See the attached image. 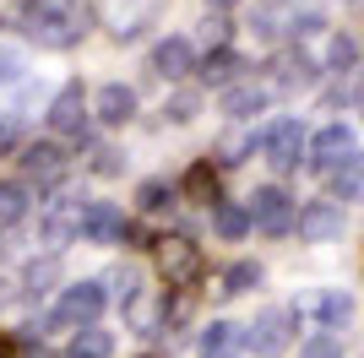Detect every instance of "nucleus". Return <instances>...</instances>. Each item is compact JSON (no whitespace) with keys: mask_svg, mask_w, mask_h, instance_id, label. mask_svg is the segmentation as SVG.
Wrapping results in <instances>:
<instances>
[{"mask_svg":"<svg viewBox=\"0 0 364 358\" xmlns=\"http://www.w3.org/2000/svg\"><path fill=\"white\" fill-rule=\"evenodd\" d=\"M316 11V6H304V0H261V11H256V22L250 28L261 33V38H277V33H299V22Z\"/></svg>","mask_w":364,"mask_h":358,"instance_id":"9","label":"nucleus"},{"mask_svg":"<svg viewBox=\"0 0 364 358\" xmlns=\"http://www.w3.org/2000/svg\"><path fill=\"white\" fill-rule=\"evenodd\" d=\"M104 304H109L104 283H76V288H65L60 310H55V326H92Z\"/></svg>","mask_w":364,"mask_h":358,"instance_id":"6","label":"nucleus"},{"mask_svg":"<svg viewBox=\"0 0 364 358\" xmlns=\"http://www.w3.org/2000/svg\"><path fill=\"white\" fill-rule=\"evenodd\" d=\"M22 174L28 179H60L65 174V152L55 147V141H33V147H22Z\"/></svg>","mask_w":364,"mask_h":358,"instance_id":"15","label":"nucleus"},{"mask_svg":"<svg viewBox=\"0 0 364 358\" xmlns=\"http://www.w3.org/2000/svg\"><path fill=\"white\" fill-rule=\"evenodd\" d=\"M207 6H218V11H223V6H240V0H207Z\"/></svg>","mask_w":364,"mask_h":358,"instance_id":"37","label":"nucleus"},{"mask_svg":"<svg viewBox=\"0 0 364 358\" xmlns=\"http://www.w3.org/2000/svg\"><path fill=\"white\" fill-rule=\"evenodd\" d=\"M28 217V185H0V228H11V223H22Z\"/></svg>","mask_w":364,"mask_h":358,"instance_id":"26","label":"nucleus"},{"mask_svg":"<svg viewBox=\"0 0 364 358\" xmlns=\"http://www.w3.org/2000/svg\"><path fill=\"white\" fill-rule=\"evenodd\" d=\"M316 60L299 55V49H289V55H277V87H310L316 82Z\"/></svg>","mask_w":364,"mask_h":358,"instance_id":"17","label":"nucleus"},{"mask_svg":"<svg viewBox=\"0 0 364 358\" xmlns=\"http://www.w3.org/2000/svg\"><path fill=\"white\" fill-rule=\"evenodd\" d=\"M294 331H299V310L277 304V310H261V315H256V326H250V331H240V342L250 347V353L272 358V353H283V347L294 342Z\"/></svg>","mask_w":364,"mask_h":358,"instance_id":"3","label":"nucleus"},{"mask_svg":"<svg viewBox=\"0 0 364 358\" xmlns=\"http://www.w3.org/2000/svg\"><path fill=\"white\" fill-rule=\"evenodd\" d=\"M240 71H245V60L234 55V49H213V55L201 60V76H207L213 87H234V82H240Z\"/></svg>","mask_w":364,"mask_h":358,"instance_id":"18","label":"nucleus"},{"mask_svg":"<svg viewBox=\"0 0 364 358\" xmlns=\"http://www.w3.org/2000/svg\"><path fill=\"white\" fill-rule=\"evenodd\" d=\"M28 358H55V353H44V347H38V353H28Z\"/></svg>","mask_w":364,"mask_h":358,"instance_id":"38","label":"nucleus"},{"mask_svg":"<svg viewBox=\"0 0 364 358\" xmlns=\"http://www.w3.org/2000/svg\"><path fill=\"white\" fill-rule=\"evenodd\" d=\"M348 152H353V131H348V125H326V131L310 141V163H316V168H337Z\"/></svg>","mask_w":364,"mask_h":358,"instance_id":"14","label":"nucleus"},{"mask_svg":"<svg viewBox=\"0 0 364 358\" xmlns=\"http://www.w3.org/2000/svg\"><path fill=\"white\" fill-rule=\"evenodd\" d=\"M44 119H49L55 136H82V125H87V92H82V82H65Z\"/></svg>","mask_w":364,"mask_h":358,"instance_id":"7","label":"nucleus"},{"mask_svg":"<svg viewBox=\"0 0 364 358\" xmlns=\"http://www.w3.org/2000/svg\"><path fill=\"white\" fill-rule=\"evenodd\" d=\"M174 185H168V179H147V185H141V212H168L174 207Z\"/></svg>","mask_w":364,"mask_h":358,"instance_id":"30","label":"nucleus"},{"mask_svg":"<svg viewBox=\"0 0 364 358\" xmlns=\"http://www.w3.org/2000/svg\"><path fill=\"white\" fill-rule=\"evenodd\" d=\"M218 234H223V239H245V234H250V207L218 201Z\"/></svg>","mask_w":364,"mask_h":358,"instance_id":"28","label":"nucleus"},{"mask_svg":"<svg viewBox=\"0 0 364 358\" xmlns=\"http://www.w3.org/2000/svg\"><path fill=\"white\" fill-rule=\"evenodd\" d=\"M55 283H60V261H33V266L22 271V293L28 298H44Z\"/></svg>","mask_w":364,"mask_h":358,"instance_id":"24","label":"nucleus"},{"mask_svg":"<svg viewBox=\"0 0 364 358\" xmlns=\"http://www.w3.org/2000/svg\"><path fill=\"white\" fill-rule=\"evenodd\" d=\"M11 76H22V60H16V49L0 44V82H11Z\"/></svg>","mask_w":364,"mask_h":358,"instance_id":"34","label":"nucleus"},{"mask_svg":"<svg viewBox=\"0 0 364 358\" xmlns=\"http://www.w3.org/2000/svg\"><path fill=\"white\" fill-rule=\"evenodd\" d=\"M87 109L104 119V125H125V119L136 114V92L125 87V82H104V87L92 92V104H87Z\"/></svg>","mask_w":364,"mask_h":358,"instance_id":"13","label":"nucleus"},{"mask_svg":"<svg viewBox=\"0 0 364 358\" xmlns=\"http://www.w3.org/2000/svg\"><path fill=\"white\" fill-rule=\"evenodd\" d=\"M267 109V87H256V82H234V87L223 92V114L228 119H250Z\"/></svg>","mask_w":364,"mask_h":358,"instance_id":"16","label":"nucleus"},{"mask_svg":"<svg viewBox=\"0 0 364 358\" xmlns=\"http://www.w3.org/2000/svg\"><path fill=\"white\" fill-rule=\"evenodd\" d=\"M294 217H299V212H294V201L277 190V185L250 195V228H261V234H289Z\"/></svg>","mask_w":364,"mask_h":358,"instance_id":"5","label":"nucleus"},{"mask_svg":"<svg viewBox=\"0 0 364 358\" xmlns=\"http://www.w3.org/2000/svg\"><path fill=\"white\" fill-rule=\"evenodd\" d=\"M158 271H164L168 288H196L201 271H207V255H201L196 239L168 234V239H158Z\"/></svg>","mask_w":364,"mask_h":358,"instance_id":"2","label":"nucleus"},{"mask_svg":"<svg viewBox=\"0 0 364 358\" xmlns=\"http://www.w3.org/2000/svg\"><path fill=\"white\" fill-rule=\"evenodd\" d=\"M304 310L316 315L321 326H343V320H348V310H353V298H348V293H321V298H310Z\"/></svg>","mask_w":364,"mask_h":358,"instance_id":"23","label":"nucleus"},{"mask_svg":"<svg viewBox=\"0 0 364 358\" xmlns=\"http://www.w3.org/2000/svg\"><path fill=\"white\" fill-rule=\"evenodd\" d=\"M201 358H223L228 347H240V326H228V320H213V326L201 331Z\"/></svg>","mask_w":364,"mask_h":358,"instance_id":"22","label":"nucleus"},{"mask_svg":"<svg viewBox=\"0 0 364 358\" xmlns=\"http://www.w3.org/2000/svg\"><path fill=\"white\" fill-rule=\"evenodd\" d=\"M299 358H343V337H337V331H321L316 342H304Z\"/></svg>","mask_w":364,"mask_h":358,"instance_id":"32","label":"nucleus"},{"mask_svg":"<svg viewBox=\"0 0 364 358\" xmlns=\"http://www.w3.org/2000/svg\"><path fill=\"white\" fill-rule=\"evenodd\" d=\"M92 168H98V174H120V152H114V147H104V152H98V163H92Z\"/></svg>","mask_w":364,"mask_h":358,"instance_id":"35","label":"nucleus"},{"mask_svg":"<svg viewBox=\"0 0 364 358\" xmlns=\"http://www.w3.org/2000/svg\"><path fill=\"white\" fill-rule=\"evenodd\" d=\"M196 109H201V98H196V92H174V98L164 104V114L174 119V125H185V119H196Z\"/></svg>","mask_w":364,"mask_h":358,"instance_id":"31","label":"nucleus"},{"mask_svg":"<svg viewBox=\"0 0 364 358\" xmlns=\"http://www.w3.org/2000/svg\"><path fill=\"white\" fill-rule=\"evenodd\" d=\"M353 60H359V38L353 33H332L326 38V65L332 71H353Z\"/></svg>","mask_w":364,"mask_h":358,"instance_id":"27","label":"nucleus"},{"mask_svg":"<svg viewBox=\"0 0 364 358\" xmlns=\"http://www.w3.org/2000/svg\"><path fill=\"white\" fill-rule=\"evenodd\" d=\"M125 212L114 207V201H87V212H82V239L87 244H120L125 239Z\"/></svg>","mask_w":364,"mask_h":358,"instance_id":"10","label":"nucleus"},{"mask_svg":"<svg viewBox=\"0 0 364 358\" xmlns=\"http://www.w3.org/2000/svg\"><path fill=\"white\" fill-rule=\"evenodd\" d=\"M82 212H87V207H82L76 195H55V201L44 207V244L65 250V244L82 234Z\"/></svg>","mask_w":364,"mask_h":358,"instance_id":"8","label":"nucleus"},{"mask_svg":"<svg viewBox=\"0 0 364 358\" xmlns=\"http://www.w3.org/2000/svg\"><path fill=\"white\" fill-rule=\"evenodd\" d=\"M359 185H364V152H348V158L332 168V201H348V195H359Z\"/></svg>","mask_w":364,"mask_h":358,"instance_id":"19","label":"nucleus"},{"mask_svg":"<svg viewBox=\"0 0 364 358\" xmlns=\"http://www.w3.org/2000/svg\"><path fill=\"white\" fill-rule=\"evenodd\" d=\"M294 228H299V239H310V244H326V239L343 234V207H337V201H310V207L294 217Z\"/></svg>","mask_w":364,"mask_h":358,"instance_id":"11","label":"nucleus"},{"mask_svg":"<svg viewBox=\"0 0 364 358\" xmlns=\"http://www.w3.org/2000/svg\"><path fill=\"white\" fill-rule=\"evenodd\" d=\"M152 71L164 76V82L191 76V71H196V49H191V38H158V44H152Z\"/></svg>","mask_w":364,"mask_h":358,"instance_id":"12","label":"nucleus"},{"mask_svg":"<svg viewBox=\"0 0 364 358\" xmlns=\"http://www.w3.org/2000/svg\"><path fill=\"white\" fill-rule=\"evenodd\" d=\"M304 131H299V119H277L272 131H261V152H267V163L277 168V174H289V168H299L304 158Z\"/></svg>","mask_w":364,"mask_h":358,"instance_id":"4","label":"nucleus"},{"mask_svg":"<svg viewBox=\"0 0 364 358\" xmlns=\"http://www.w3.org/2000/svg\"><path fill=\"white\" fill-rule=\"evenodd\" d=\"M109 353H114V337L98 326H82L71 337V347H65V358H109Z\"/></svg>","mask_w":364,"mask_h":358,"instance_id":"20","label":"nucleus"},{"mask_svg":"<svg viewBox=\"0 0 364 358\" xmlns=\"http://www.w3.org/2000/svg\"><path fill=\"white\" fill-rule=\"evenodd\" d=\"M256 283H261V266H256V261H234V266L223 271V288H218V293H223V298H240V293H250Z\"/></svg>","mask_w":364,"mask_h":358,"instance_id":"25","label":"nucleus"},{"mask_svg":"<svg viewBox=\"0 0 364 358\" xmlns=\"http://www.w3.org/2000/svg\"><path fill=\"white\" fill-rule=\"evenodd\" d=\"M201 28H207V44H213V49H228L223 44V38H228V22H223V16H207Z\"/></svg>","mask_w":364,"mask_h":358,"instance_id":"33","label":"nucleus"},{"mask_svg":"<svg viewBox=\"0 0 364 358\" xmlns=\"http://www.w3.org/2000/svg\"><path fill=\"white\" fill-rule=\"evenodd\" d=\"M104 293H109V298H114V304H120V310H125V304H131V298L141 293V277H136V271H131V266H120V271H114V277H109V283H104Z\"/></svg>","mask_w":364,"mask_h":358,"instance_id":"29","label":"nucleus"},{"mask_svg":"<svg viewBox=\"0 0 364 358\" xmlns=\"http://www.w3.org/2000/svg\"><path fill=\"white\" fill-rule=\"evenodd\" d=\"M16 22L38 49H71L92 28V6L87 0H22Z\"/></svg>","mask_w":364,"mask_h":358,"instance_id":"1","label":"nucleus"},{"mask_svg":"<svg viewBox=\"0 0 364 358\" xmlns=\"http://www.w3.org/2000/svg\"><path fill=\"white\" fill-rule=\"evenodd\" d=\"M180 190L191 195V201H207V207H218V174H213V163H191V174L180 179Z\"/></svg>","mask_w":364,"mask_h":358,"instance_id":"21","label":"nucleus"},{"mask_svg":"<svg viewBox=\"0 0 364 358\" xmlns=\"http://www.w3.org/2000/svg\"><path fill=\"white\" fill-rule=\"evenodd\" d=\"M0 358H11V337H0Z\"/></svg>","mask_w":364,"mask_h":358,"instance_id":"36","label":"nucleus"}]
</instances>
